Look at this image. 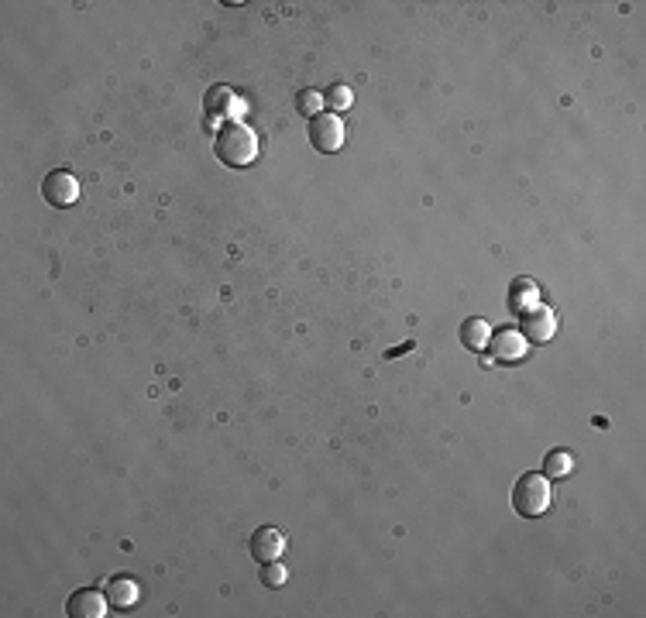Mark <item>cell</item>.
I'll use <instances>...</instances> for the list:
<instances>
[{
	"label": "cell",
	"instance_id": "obj_1",
	"mask_svg": "<svg viewBox=\"0 0 646 618\" xmlns=\"http://www.w3.org/2000/svg\"><path fill=\"white\" fill-rule=\"evenodd\" d=\"M214 151L217 159L231 169H245L258 159V134L245 124V121H231L217 130L214 138Z\"/></svg>",
	"mask_w": 646,
	"mask_h": 618
},
{
	"label": "cell",
	"instance_id": "obj_2",
	"mask_svg": "<svg viewBox=\"0 0 646 618\" xmlns=\"http://www.w3.org/2000/svg\"><path fill=\"white\" fill-rule=\"evenodd\" d=\"M513 508L526 519H536L550 508V478L547 474H523L513 488Z\"/></svg>",
	"mask_w": 646,
	"mask_h": 618
},
{
	"label": "cell",
	"instance_id": "obj_3",
	"mask_svg": "<svg viewBox=\"0 0 646 618\" xmlns=\"http://www.w3.org/2000/svg\"><path fill=\"white\" fill-rule=\"evenodd\" d=\"M310 145L316 151H323V155L341 151V145H344V121L337 114H323V111L310 117Z\"/></svg>",
	"mask_w": 646,
	"mask_h": 618
},
{
	"label": "cell",
	"instance_id": "obj_4",
	"mask_svg": "<svg viewBox=\"0 0 646 618\" xmlns=\"http://www.w3.org/2000/svg\"><path fill=\"white\" fill-rule=\"evenodd\" d=\"M519 333L530 343H547L557 333V313L544 303H536L526 313H519Z\"/></svg>",
	"mask_w": 646,
	"mask_h": 618
},
{
	"label": "cell",
	"instance_id": "obj_5",
	"mask_svg": "<svg viewBox=\"0 0 646 618\" xmlns=\"http://www.w3.org/2000/svg\"><path fill=\"white\" fill-rule=\"evenodd\" d=\"M42 196L49 199L52 207H72L80 199V179L69 169H55L42 182Z\"/></svg>",
	"mask_w": 646,
	"mask_h": 618
},
{
	"label": "cell",
	"instance_id": "obj_6",
	"mask_svg": "<svg viewBox=\"0 0 646 618\" xmlns=\"http://www.w3.org/2000/svg\"><path fill=\"white\" fill-rule=\"evenodd\" d=\"M248 554L258 560V564H272V560H279L285 554V536H282V529L275 526H258L248 539Z\"/></svg>",
	"mask_w": 646,
	"mask_h": 618
},
{
	"label": "cell",
	"instance_id": "obj_7",
	"mask_svg": "<svg viewBox=\"0 0 646 618\" xmlns=\"http://www.w3.org/2000/svg\"><path fill=\"white\" fill-rule=\"evenodd\" d=\"M488 343H492V358L498 361V364H516V361H523V354H526V347H530V341L519 333V330H496L492 337H488Z\"/></svg>",
	"mask_w": 646,
	"mask_h": 618
},
{
	"label": "cell",
	"instance_id": "obj_8",
	"mask_svg": "<svg viewBox=\"0 0 646 618\" xmlns=\"http://www.w3.org/2000/svg\"><path fill=\"white\" fill-rule=\"evenodd\" d=\"M107 604L111 598L97 591V587H83V591H76L72 598L66 602V615L69 618H103L107 615Z\"/></svg>",
	"mask_w": 646,
	"mask_h": 618
},
{
	"label": "cell",
	"instance_id": "obj_9",
	"mask_svg": "<svg viewBox=\"0 0 646 618\" xmlns=\"http://www.w3.org/2000/svg\"><path fill=\"white\" fill-rule=\"evenodd\" d=\"M107 598H111V604H114V608L128 612V608H134V604H138V598H141V587H138V581H134V577H128V574H117V577H111V581H107Z\"/></svg>",
	"mask_w": 646,
	"mask_h": 618
},
{
	"label": "cell",
	"instance_id": "obj_10",
	"mask_svg": "<svg viewBox=\"0 0 646 618\" xmlns=\"http://www.w3.org/2000/svg\"><path fill=\"white\" fill-rule=\"evenodd\" d=\"M207 111H210L217 121H227V124H231L234 114H237V111H245V107L237 103V97H234L227 86H214V90L207 93Z\"/></svg>",
	"mask_w": 646,
	"mask_h": 618
},
{
	"label": "cell",
	"instance_id": "obj_11",
	"mask_svg": "<svg viewBox=\"0 0 646 618\" xmlns=\"http://www.w3.org/2000/svg\"><path fill=\"white\" fill-rule=\"evenodd\" d=\"M540 303V289L533 278H516V285L509 289V309L513 313H526L530 306Z\"/></svg>",
	"mask_w": 646,
	"mask_h": 618
},
{
	"label": "cell",
	"instance_id": "obj_12",
	"mask_svg": "<svg viewBox=\"0 0 646 618\" xmlns=\"http://www.w3.org/2000/svg\"><path fill=\"white\" fill-rule=\"evenodd\" d=\"M488 337H492V326L485 323V320H464L461 323V343L468 351H485Z\"/></svg>",
	"mask_w": 646,
	"mask_h": 618
},
{
	"label": "cell",
	"instance_id": "obj_13",
	"mask_svg": "<svg viewBox=\"0 0 646 618\" xmlns=\"http://www.w3.org/2000/svg\"><path fill=\"white\" fill-rule=\"evenodd\" d=\"M571 471H574V457L567 454V450H550L544 457V474L547 478H567Z\"/></svg>",
	"mask_w": 646,
	"mask_h": 618
},
{
	"label": "cell",
	"instance_id": "obj_14",
	"mask_svg": "<svg viewBox=\"0 0 646 618\" xmlns=\"http://www.w3.org/2000/svg\"><path fill=\"white\" fill-rule=\"evenodd\" d=\"M323 100L331 103L333 111H348L351 103H354V90H351L348 82H333V86L323 90Z\"/></svg>",
	"mask_w": 646,
	"mask_h": 618
},
{
	"label": "cell",
	"instance_id": "obj_15",
	"mask_svg": "<svg viewBox=\"0 0 646 618\" xmlns=\"http://www.w3.org/2000/svg\"><path fill=\"white\" fill-rule=\"evenodd\" d=\"M296 111L306 117H316L323 111V93H320V90H303L296 100Z\"/></svg>",
	"mask_w": 646,
	"mask_h": 618
},
{
	"label": "cell",
	"instance_id": "obj_16",
	"mask_svg": "<svg viewBox=\"0 0 646 618\" xmlns=\"http://www.w3.org/2000/svg\"><path fill=\"white\" fill-rule=\"evenodd\" d=\"M289 581V570L282 567L279 560H272V564H262V584L268 587H282Z\"/></svg>",
	"mask_w": 646,
	"mask_h": 618
}]
</instances>
